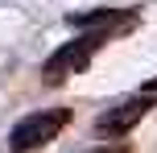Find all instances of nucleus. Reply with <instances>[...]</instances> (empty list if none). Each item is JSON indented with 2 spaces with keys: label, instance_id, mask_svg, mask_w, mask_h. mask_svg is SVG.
<instances>
[{
  "label": "nucleus",
  "instance_id": "nucleus-1",
  "mask_svg": "<svg viewBox=\"0 0 157 153\" xmlns=\"http://www.w3.org/2000/svg\"><path fill=\"white\" fill-rule=\"evenodd\" d=\"M120 29H132V21H128V25H103V29H87L83 37H75V41H66V46H58L54 54L41 62V79H46V83H62V79H71V75H83L87 66H91L95 50L108 46L112 33H120Z\"/></svg>",
  "mask_w": 157,
  "mask_h": 153
},
{
  "label": "nucleus",
  "instance_id": "nucleus-2",
  "mask_svg": "<svg viewBox=\"0 0 157 153\" xmlns=\"http://www.w3.org/2000/svg\"><path fill=\"white\" fill-rule=\"evenodd\" d=\"M66 124H71V108H41V112H29L25 120L13 124V132H8V153H33V149L50 145Z\"/></svg>",
  "mask_w": 157,
  "mask_h": 153
},
{
  "label": "nucleus",
  "instance_id": "nucleus-4",
  "mask_svg": "<svg viewBox=\"0 0 157 153\" xmlns=\"http://www.w3.org/2000/svg\"><path fill=\"white\" fill-rule=\"evenodd\" d=\"M136 25V13L132 8H95V13H71L66 25L71 29H103V25Z\"/></svg>",
  "mask_w": 157,
  "mask_h": 153
},
{
  "label": "nucleus",
  "instance_id": "nucleus-3",
  "mask_svg": "<svg viewBox=\"0 0 157 153\" xmlns=\"http://www.w3.org/2000/svg\"><path fill=\"white\" fill-rule=\"evenodd\" d=\"M153 108H157V95H149V91L128 95V99H120L116 108H108L103 116H95V132H99V137H124V132L136 128Z\"/></svg>",
  "mask_w": 157,
  "mask_h": 153
},
{
  "label": "nucleus",
  "instance_id": "nucleus-5",
  "mask_svg": "<svg viewBox=\"0 0 157 153\" xmlns=\"http://www.w3.org/2000/svg\"><path fill=\"white\" fill-rule=\"evenodd\" d=\"M87 153H132V145H108V141H103L99 149H87Z\"/></svg>",
  "mask_w": 157,
  "mask_h": 153
}]
</instances>
